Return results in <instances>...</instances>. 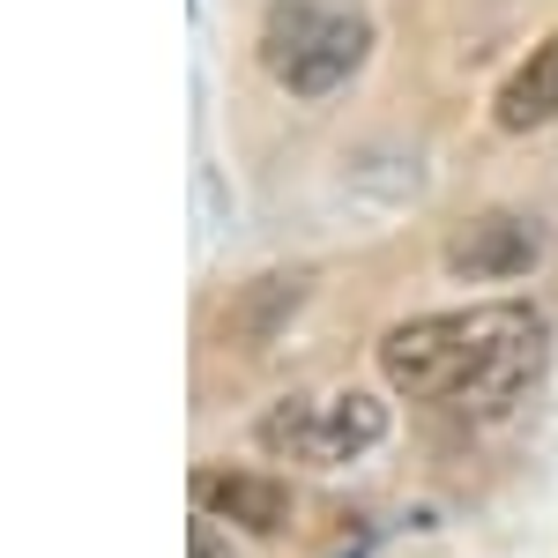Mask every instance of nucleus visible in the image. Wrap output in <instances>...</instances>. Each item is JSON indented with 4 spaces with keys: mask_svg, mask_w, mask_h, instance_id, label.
I'll return each instance as SVG.
<instances>
[{
    "mask_svg": "<svg viewBox=\"0 0 558 558\" xmlns=\"http://www.w3.org/2000/svg\"><path fill=\"white\" fill-rule=\"evenodd\" d=\"M551 320L521 299L470 305V313H425L387 328L380 373L410 402H454V410H507L544 373Z\"/></svg>",
    "mask_w": 558,
    "mask_h": 558,
    "instance_id": "f257e3e1",
    "label": "nucleus"
},
{
    "mask_svg": "<svg viewBox=\"0 0 558 558\" xmlns=\"http://www.w3.org/2000/svg\"><path fill=\"white\" fill-rule=\"evenodd\" d=\"M373 52V23L357 0H268L260 15V68L291 97L343 89Z\"/></svg>",
    "mask_w": 558,
    "mask_h": 558,
    "instance_id": "f03ea898",
    "label": "nucleus"
},
{
    "mask_svg": "<svg viewBox=\"0 0 558 558\" xmlns=\"http://www.w3.org/2000/svg\"><path fill=\"white\" fill-rule=\"evenodd\" d=\"M387 439V402L365 387L343 395H283L260 417V447L276 462H305V470H343L357 454H373Z\"/></svg>",
    "mask_w": 558,
    "mask_h": 558,
    "instance_id": "7ed1b4c3",
    "label": "nucleus"
},
{
    "mask_svg": "<svg viewBox=\"0 0 558 558\" xmlns=\"http://www.w3.org/2000/svg\"><path fill=\"white\" fill-rule=\"evenodd\" d=\"M536 254H544V231H536L529 216H507V209L476 216V223H462V231L447 239V268H454V276H470V283L529 276Z\"/></svg>",
    "mask_w": 558,
    "mask_h": 558,
    "instance_id": "20e7f679",
    "label": "nucleus"
},
{
    "mask_svg": "<svg viewBox=\"0 0 558 558\" xmlns=\"http://www.w3.org/2000/svg\"><path fill=\"white\" fill-rule=\"evenodd\" d=\"M194 499H202V514L216 521H239V529H254V536H283L291 529V492L276 484V476H246V470H194Z\"/></svg>",
    "mask_w": 558,
    "mask_h": 558,
    "instance_id": "39448f33",
    "label": "nucleus"
},
{
    "mask_svg": "<svg viewBox=\"0 0 558 558\" xmlns=\"http://www.w3.org/2000/svg\"><path fill=\"white\" fill-rule=\"evenodd\" d=\"M551 120H558V38H544L499 89V128L529 134V128H551Z\"/></svg>",
    "mask_w": 558,
    "mask_h": 558,
    "instance_id": "423d86ee",
    "label": "nucleus"
},
{
    "mask_svg": "<svg viewBox=\"0 0 558 558\" xmlns=\"http://www.w3.org/2000/svg\"><path fill=\"white\" fill-rule=\"evenodd\" d=\"M194 558H216V514L194 521Z\"/></svg>",
    "mask_w": 558,
    "mask_h": 558,
    "instance_id": "0eeeda50",
    "label": "nucleus"
}]
</instances>
